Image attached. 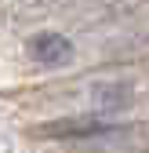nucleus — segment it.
Segmentation results:
<instances>
[{
  "label": "nucleus",
  "instance_id": "nucleus-1",
  "mask_svg": "<svg viewBox=\"0 0 149 153\" xmlns=\"http://www.w3.org/2000/svg\"><path fill=\"white\" fill-rule=\"evenodd\" d=\"M138 88L127 76H98L84 80L66 91V102H73V113H95V117H124L135 106Z\"/></svg>",
  "mask_w": 149,
  "mask_h": 153
},
{
  "label": "nucleus",
  "instance_id": "nucleus-2",
  "mask_svg": "<svg viewBox=\"0 0 149 153\" xmlns=\"http://www.w3.org/2000/svg\"><path fill=\"white\" fill-rule=\"evenodd\" d=\"M26 51H29V59L36 66H44V69H62V66L73 62V55H77L73 40H69L66 33H55V29L33 33L29 40H26Z\"/></svg>",
  "mask_w": 149,
  "mask_h": 153
},
{
  "label": "nucleus",
  "instance_id": "nucleus-3",
  "mask_svg": "<svg viewBox=\"0 0 149 153\" xmlns=\"http://www.w3.org/2000/svg\"><path fill=\"white\" fill-rule=\"evenodd\" d=\"M109 59L113 62H138V59H149V15L142 18L138 26H131L127 33H120L113 44H109Z\"/></svg>",
  "mask_w": 149,
  "mask_h": 153
}]
</instances>
